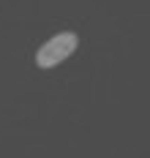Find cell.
I'll return each instance as SVG.
<instances>
[{"mask_svg": "<svg viewBox=\"0 0 150 158\" xmlns=\"http://www.w3.org/2000/svg\"><path fill=\"white\" fill-rule=\"evenodd\" d=\"M77 47H79V38L74 33H57L55 38H49L35 52V65L38 68H55L57 63H63Z\"/></svg>", "mask_w": 150, "mask_h": 158, "instance_id": "obj_1", "label": "cell"}]
</instances>
